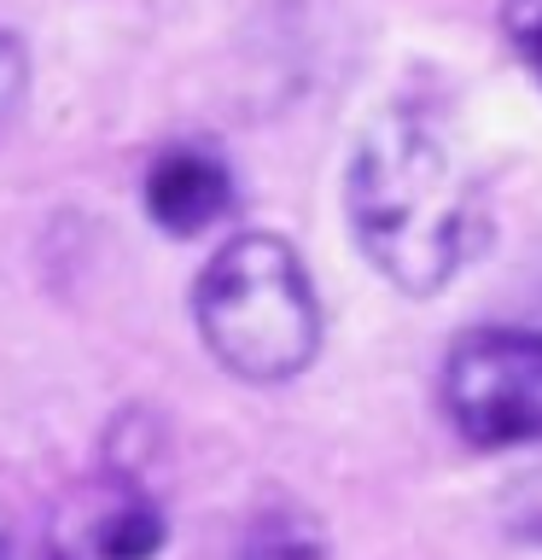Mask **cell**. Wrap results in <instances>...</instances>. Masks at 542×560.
<instances>
[{
	"instance_id": "obj_1",
	"label": "cell",
	"mask_w": 542,
	"mask_h": 560,
	"mask_svg": "<svg viewBox=\"0 0 542 560\" xmlns=\"http://www.w3.org/2000/svg\"><path fill=\"white\" fill-rule=\"evenodd\" d=\"M344 217L362 257L409 298L444 292L484 252L479 187L461 175L444 129L414 105L367 122L344 170Z\"/></svg>"
},
{
	"instance_id": "obj_2",
	"label": "cell",
	"mask_w": 542,
	"mask_h": 560,
	"mask_svg": "<svg viewBox=\"0 0 542 560\" xmlns=\"http://www.w3.org/2000/svg\"><path fill=\"white\" fill-rule=\"evenodd\" d=\"M192 327L245 385H286L321 350V298L292 240L245 228L204 257L192 280Z\"/></svg>"
},
{
	"instance_id": "obj_3",
	"label": "cell",
	"mask_w": 542,
	"mask_h": 560,
	"mask_svg": "<svg viewBox=\"0 0 542 560\" xmlns=\"http://www.w3.org/2000/svg\"><path fill=\"white\" fill-rule=\"evenodd\" d=\"M444 409L479 450L542 444V332L479 327L444 357Z\"/></svg>"
},
{
	"instance_id": "obj_4",
	"label": "cell",
	"mask_w": 542,
	"mask_h": 560,
	"mask_svg": "<svg viewBox=\"0 0 542 560\" xmlns=\"http://www.w3.org/2000/svg\"><path fill=\"white\" fill-rule=\"evenodd\" d=\"M169 537V520L157 497H146L134 479H99L82 497L64 502L52 520L47 555L52 560H152Z\"/></svg>"
},
{
	"instance_id": "obj_5",
	"label": "cell",
	"mask_w": 542,
	"mask_h": 560,
	"mask_svg": "<svg viewBox=\"0 0 542 560\" xmlns=\"http://www.w3.org/2000/svg\"><path fill=\"white\" fill-rule=\"evenodd\" d=\"M140 205H146L157 234L199 240L234 205V170L210 140H175L152 158L146 182H140Z\"/></svg>"
},
{
	"instance_id": "obj_6",
	"label": "cell",
	"mask_w": 542,
	"mask_h": 560,
	"mask_svg": "<svg viewBox=\"0 0 542 560\" xmlns=\"http://www.w3.org/2000/svg\"><path fill=\"white\" fill-rule=\"evenodd\" d=\"M227 560H321V532L304 514L280 508V514L251 520V532L239 537V549Z\"/></svg>"
},
{
	"instance_id": "obj_7",
	"label": "cell",
	"mask_w": 542,
	"mask_h": 560,
	"mask_svg": "<svg viewBox=\"0 0 542 560\" xmlns=\"http://www.w3.org/2000/svg\"><path fill=\"white\" fill-rule=\"evenodd\" d=\"M24 100H30V52L12 30H0V135L17 122Z\"/></svg>"
},
{
	"instance_id": "obj_8",
	"label": "cell",
	"mask_w": 542,
	"mask_h": 560,
	"mask_svg": "<svg viewBox=\"0 0 542 560\" xmlns=\"http://www.w3.org/2000/svg\"><path fill=\"white\" fill-rule=\"evenodd\" d=\"M502 30H507V42H514V52L537 70V82H542V0H502Z\"/></svg>"
},
{
	"instance_id": "obj_9",
	"label": "cell",
	"mask_w": 542,
	"mask_h": 560,
	"mask_svg": "<svg viewBox=\"0 0 542 560\" xmlns=\"http://www.w3.org/2000/svg\"><path fill=\"white\" fill-rule=\"evenodd\" d=\"M0 560H7V549H0Z\"/></svg>"
}]
</instances>
